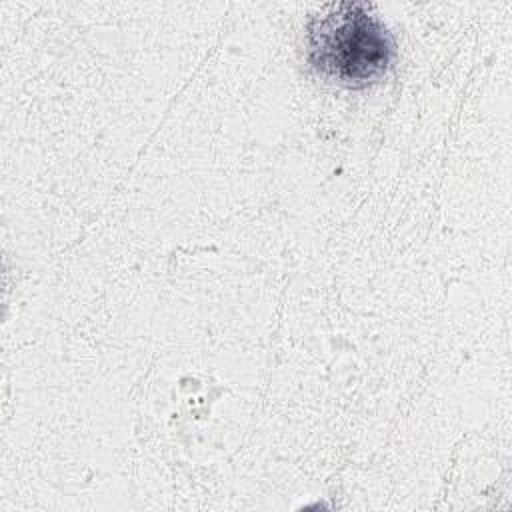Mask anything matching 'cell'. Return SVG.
<instances>
[{"mask_svg":"<svg viewBox=\"0 0 512 512\" xmlns=\"http://www.w3.org/2000/svg\"><path fill=\"white\" fill-rule=\"evenodd\" d=\"M306 30V56L314 72L348 88L378 82L396 56L390 30L364 2L326 4Z\"/></svg>","mask_w":512,"mask_h":512,"instance_id":"1","label":"cell"}]
</instances>
